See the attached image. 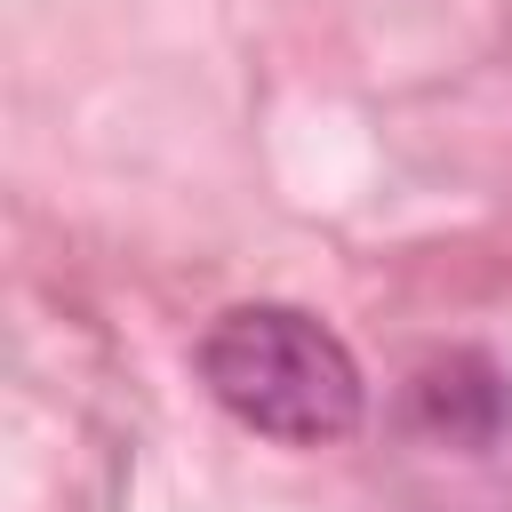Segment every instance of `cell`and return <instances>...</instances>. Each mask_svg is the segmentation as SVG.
<instances>
[{"label":"cell","mask_w":512,"mask_h":512,"mask_svg":"<svg viewBox=\"0 0 512 512\" xmlns=\"http://www.w3.org/2000/svg\"><path fill=\"white\" fill-rule=\"evenodd\" d=\"M408 440L416 448H456V456H496L512 448V376L488 352H440L408 376Z\"/></svg>","instance_id":"obj_2"},{"label":"cell","mask_w":512,"mask_h":512,"mask_svg":"<svg viewBox=\"0 0 512 512\" xmlns=\"http://www.w3.org/2000/svg\"><path fill=\"white\" fill-rule=\"evenodd\" d=\"M192 368L232 424H248L280 448H328V440L360 432V416H368V376H360L352 344L304 304L216 312L192 344Z\"/></svg>","instance_id":"obj_1"}]
</instances>
